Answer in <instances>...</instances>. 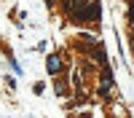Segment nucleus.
Wrapping results in <instances>:
<instances>
[{
    "instance_id": "nucleus-1",
    "label": "nucleus",
    "mask_w": 134,
    "mask_h": 118,
    "mask_svg": "<svg viewBox=\"0 0 134 118\" xmlns=\"http://www.w3.org/2000/svg\"><path fill=\"white\" fill-rule=\"evenodd\" d=\"M46 67H48V72H59V67H62V62H59V57H57V54H51V57H48V62H46Z\"/></svg>"
}]
</instances>
